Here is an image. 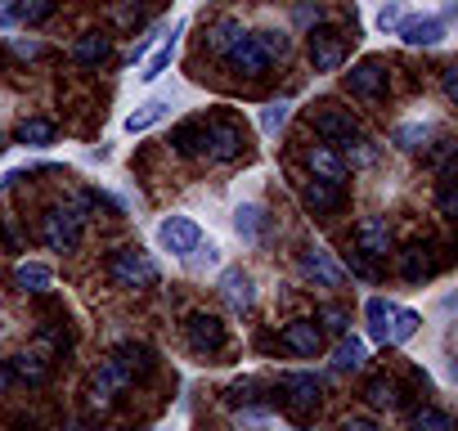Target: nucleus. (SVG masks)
Masks as SVG:
<instances>
[{
    "label": "nucleus",
    "instance_id": "obj_21",
    "mask_svg": "<svg viewBox=\"0 0 458 431\" xmlns=\"http://www.w3.org/2000/svg\"><path fill=\"white\" fill-rule=\"evenodd\" d=\"M180 37H184V23H171V37L157 46V55L144 63V72H140V81H157L166 68H171V59H175V50H180Z\"/></svg>",
    "mask_w": 458,
    "mask_h": 431
},
{
    "label": "nucleus",
    "instance_id": "obj_18",
    "mask_svg": "<svg viewBox=\"0 0 458 431\" xmlns=\"http://www.w3.org/2000/svg\"><path fill=\"white\" fill-rule=\"evenodd\" d=\"M108 55H113V41L104 32H81L72 41V63H81V68H99Z\"/></svg>",
    "mask_w": 458,
    "mask_h": 431
},
{
    "label": "nucleus",
    "instance_id": "obj_16",
    "mask_svg": "<svg viewBox=\"0 0 458 431\" xmlns=\"http://www.w3.org/2000/svg\"><path fill=\"white\" fill-rule=\"evenodd\" d=\"M284 346H288L293 355H319L324 333L315 328V319H293V324L284 328Z\"/></svg>",
    "mask_w": 458,
    "mask_h": 431
},
{
    "label": "nucleus",
    "instance_id": "obj_31",
    "mask_svg": "<svg viewBox=\"0 0 458 431\" xmlns=\"http://www.w3.org/2000/svg\"><path fill=\"white\" fill-rule=\"evenodd\" d=\"M288 117H293V104H284V99L266 104V108H261V117H257V122H261V135H270V139H275V135L288 126Z\"/></svg>",
    "mask_w": 458,
    "mask_h": 431
},
{
    "label": "nucleus",
    "instance_id": "obj_37",
    "mask_svg": "<svg viewBox=\"0 0 458 431\" xmlns=\"http://www.w3.org/2000/svg\"><path fill=\"white\" fill-rule=\"evenodd\" d=\"M436 207H440L445 221L458 211V198H454V175H449V171H440V184H436Z\"/></svg>",
    "mask_w": 458,
    "mask_h": 431
},
{
    "label": "nucleus",
    "instance_id": "obj_35",
    "mask_svg": "<svg viewBox=\"0 0 458 431\" xmlns=\"http://www.w3.org/2000/svg\"><path fill=\"white\" fill-rule=\"evenodd\" d=\"M252 37H257V46L266 50V59H270V63L288 55V37H284V32H275V28H266V32H252Z\"/></svg>",
    "mask_w": 458,
    "mask_h": 431
},
{
    "label": "nucleus",
    "instance_id": "obj_27",
    "mask_svg": "<svg viewBox=\"0 0 458 431\" xmlns=\"http://www.w3.org/2000/svg\"><path fill=\"white\" fill-rule=\"evenodd\" d=\"M239 37H248L239 19H220V23H211V32H207V46H211L216 55H225V50H229V46H234Z\"/></svg>",
    "mask_w": 458,
    "mask_h": 431
},
{
    "label": "nucleus",
    "instance_id": "obj_36",
    "mask_svg": "<svg viewBox=\"0 0 458 431\" xmlns=\"http://www.w3.org/2000/svg\"><path fill=\"white\" fill-rule=\"evenodd\" d=\"M364 400H369L373 409H391V404H395V386H391L386 377H373V382L364 386Z\"/></svg>",
    "mask_w": 458,
    "mask_h": 431
},
{
    "label": "nucleus",
    "instance_id": "obj_15",
    "mask_svg": "<svg viewBox=\"0 0 458 431\" xmlns=\"http://www.w3.org/2000/svg\"><path fill=\"white\" fill-rule=\"evenodd\" d=\"M306 162H310L315 180L346 184V157H337V148H333V144H310V148H306Z\"/></svg>",
    "mask_w": 458,
    "mask_h": 431
},
{
    "label": "nucleus",
    "instance_id": "obj_23",
    "mask_svg": "<svg viewBox=\"0 0 458 431\" xmlns=\"http://www.w3.org/2000/svg\"><path fill=\"white\" fill-rule=\"evenodd\" d=\"M171 144H175V153L198 157V153H207V126H202V122H180V126L171 131Z\"/></svg>",
    "mask_w": 458,
    "mask_h": 431
},
{
    "label": "nucleus",
    "instance_id": "obj_4",
    "mask_svg": "<svg viewBox=\"0 0 458 431\" xmlns=\"http://www.w3.org/2000/svg\"><path fill=\"white\" fill-rule=\"evenodd\" d=\"M310 63H315V72H337L346 63V37L337 28H315L310 32Z\"/></svg>",
    "mask_w": 458,
    "mask_h": 431
},
{
    "label": "nucleus",
    "instance_id": "obj_10",
    "mask_svg": "<svg viewBox=\"0 0 458 431\" xmlns=\"http://www.w3.org/2000/svg\"><path fill=\"white\" fill-rule=\"evenodd\" d=\"M315 131H319L328 144H337V148H346V144H355V139H360V131H355L351 113H342V108H333V104H324V108L315 113Z\"/></svg>",
    "mask_w": 458,
    "mask_h": 431
},
{
    "label": "nucleus",
    "instance_id": "obj_6",
    "mask_svg": "<svg viewBox=\"0 0 458 431\" xmlns=\"http://www.w3.org/2000/svg\"><path fill=\"white\" fill-rule=\"evenodd\" d=\"M157 243L171 252V257H189L198 243H202V230L189 221V216H166L157 225Z\"/></svg>",
    "mask_w": 458,
    "mask_h": 431
},
{
    "label": "nucleus",
    "instance_id": "obj_46",
    "mask_svg": "<svg viewBox=\"0 0 458 431\" xmlns=\"http://www.w3.org/2000/svg\"><path fill=\"white\" fill-rule=\"evenodd\" d=\"M10 386H14V368H10V364H0V395H5Z\"/></svg>",
    "mask_w": 458,
    "mask_h": 431
},
{
    "label": "nucleus",
    "instance_id": "obj_38",
    "mask_svg": "<svg viewBox=\"0 0 458 431\" xmlns=\"http://www.w3.org/2000/svg\"><path fill=\"white\" fill-rule=\"evenodd\" d=\"M413 333H418V315L395 306V319H391V342H409Z\"/></svg>",
    "mask_w": 458,
    "mask_h": 431
},
{
    "label": "nucleus",
    "instance_id": "obj_44",
    "mask_svg": "<svg viewBox=\"0 0 458 431\" xmlns=\"http://www.w3.org/2000/svg\"><path fill=\"white\" fill-rule=\"evenodd\" d=\"M10 50H14L19 59H37V55H41V46H37V41H10Z\"/></svg>",
    "mask_w": 458,
    "mask_h": 431
},
{
    "label": "nucleus",
    "instance_id": "obj_34",
    "mask_svg": "<svg viewBox=\"0 0 458 431\" xmlns=\"http://www.w3.org/2000/svg\"><path fill=\"white\" fill-rule=\"evenodd\" d=\"M50 14H55V0H19V19L28 28H41Z\"/></svg>",
    "mask_w": 458,
    "mask_h": 431
},
{
    "label": "nucleus",
    "instance_id": "obj_33",
    "mask_svg": "<svg viewBox=\"0 0 458 431\" xmlns=\"http://www.w3.org/2000/svg\"><path fill=\"white\" fill-rule=\"evenodd\" d=\"M413 431H454V418L445 409H436V404H422L413 413Z\"/></svg>",
    "mask_w": 458,
    "mask_h": 431
},
{
    "label": "nucleus",
    "instance_id": "obj_40",
    "mask_svg": "<svg viewBox=\"0 0 458 431\" xmlns=\"http://www.w3.org/2000/svg\"><path fill=\"white\" fill-rule=\"evenodd\" d=\"M184 261H189L193 270H207V266H216V261H220V248H216V243H207V248L198 243V248H193V252H189Z\"/></svg>",
    "mask_w": 458,
    "mask_h": 431
},
{
    "label": "nucleus",
    "instance_id": "obj_26",
    "mask_svg": "<svg viewBox=\"0 0 458 431\" xmlns=\"http://www.w3.org/2000/svg\"><path fill=\"white\" fill-rule=\"evenodd\" d=\"M427 139H431V126H427V122H400V126L391 131V144H395L400 153H418V148H427Z\"/></svg>",
    "mask_w": 458,
    "mask_h": 431
},
{
    "label": "nucleus",
    "instance_id": "obj_25",
    "mask_svg": "<svg viewBox=\"0 0 458 431\" xmlns=\"http://www.w3.org/2000/svg\"><path fill=\"white\" fill-rule=\"evenodd\" d=\"M364 359H369V346H364L360 337H346V333H342V342H337V351H333V368H337V373H355V368H364Z\"/></svg>",
    "mask_w": 458,
    "mask_h": 431
},
{
    "label": "nucleus",
    "instance_id": "obj_22",
    "mask_svg": "<svg viewBox=\"0 0 458 431\" xmlns=\"http://www.w3.org/2000/svg\"><path fill=\"white\" fill-rule=\"evenodd\" d=\"M436 252L431 248H409V252H400V275L409 279V283H422V279H431L436 275Z\"/></svg>",
    "mask_w": 458,
    "mask_h": 431
},
{
    "label": "nucleus",
    "instance_id": "obj_1",
    "mask_svg": "<svg viewBox=\"0 0 458 431\" xmlns=\"http://www.w3.org/2000/svg\"><path fill=\"white\" fill-rule=\"evenodd\" d=\"M108 275L122 288H148V283H157V261L148 252H140V248H122V252H113Z\"/></svg>",
    "mask_w": 458,
    "mask_h": 431
},
{
    "label": "nucleus",
    "instance_id": "obj_39",
    "mask_svg": "<svg viewBox=\"0 0 458 431\" xmlns=\"http://www.w3.org/2000/svg\"><path fill=\"white\" fill-rule=\"evenodd\" d=\"M400 23H404V0H386V5L377 10V28L382 32H395Z\"/></svg>",
    "mask_w": 458,
    "mask_h": 431
},
{
    "label": "nucleus",
    "instance_id": "obj_47",
    "mask_svg": "<svg viewBox=\"0 0 458 431\" xmlns=\"http://www.w3.org/2000/svg\"><path fill=\"white\" fill-rule=\"evenodd\" d=\"M10 19H14L10 14V0H0V28H10Z\"/></svg>",
    "mask_w": 458,
    "mask_h": 431
},
{
    "label": "nucleus",
    "instance_id": "obj_17",
    "mask_svg": "<svg viewBox=\"0 0 458 431\" xmlns=\"http://www.w3.org/2000/svg\"><path fill=\"white\" fill-rule=\"evenodd\" d=\"M220 297L229 301V310H252V301H257V292H252V279L243 275V270H225L220 275Z\"/></svg>",
    "mask_w": 458,
    "mask_h": 431
},
{
    "label": "nucleus",
    "instance_id": "obj_29",
    "mask_svg": "<svg viewBox=\"0 0 458 431\" xmlns=\"http://www.w3.org/2000/svg\"><path fill=\"white\" fill-rule=\"evenodd\" d=\"M10 368H14V377H23V382H37V386L50 377V359H41V355H28V351H23V355H14V359H10Z\"/></svg>",
    "mask_w": 458,
    "mask_h": 431
},
{
    "label": "nucleus",
    "instance_id": "obj_42",
    "mask_svg": "<svg viewBox=\"0 0 458 431\" xmlns=\"http://www.w3.org/2000/svg\"><path fill=\"white\" fill-rule=\"evenodd\" d=\"M319 319H324V328H328V333H346V315H342L337 306H324V310H319Z\"/></svg>",
    "mask_w": 458,
    "mask_h": 431
},
{
    "label": "nucleus",
    "instance_id": "obj_3",
    "mask_svg": "<svg viewBox=\"0 0 458 431\" xmlns=\"http://www.w3.org/2000/svg\"><path fill=\"white\" fill-rule=\"evenodd\" d=\"M279 391L288 395V409H293V418H301V422L319 409V382H315V373H284V377H279Z\"/></svg>",
    "mask_w": 458,
    "mask_h": 431
},
{
    "label": "nucleus",
    "instance_id": "obj_43",
    "mask_svg": "<svg viewBox=\"0 0 458 431\" xmlns=\"http://www.w3.org/2000/svg\"><path fill=\"white\" fill-rule=\"evenodd\" d=\"M337 431H382V427H377L373 418H346V422H342Z\"/></svg>",
    "mask_w": 458,
    "mask_h": 431
},
{
    "label": "nucleus",
    "instance_id": "obj_20",
    "mask_svg": "<svg viewBox=\"0 0 458 431\" xmlns=\"http://www.w3.org/2000/svg\"><path fill=\"white\" fill-rule=\"evenodd\" d=\"M234 230H239L243 243H261V234H266V211H261V202H239V207H234Z\"/></svg>",
    "mask_w": 458,
    "mask_h": 431
},
{
    "label": "nucleus",
    "instance_id": "obj_12",
    "mask_svg": "<svg viewBox=\"0 0 458 431\" xmlns=\"http://www.w3.org/2000/svg\"><path fill=\"white\" fill-rule=\"evenodd\" d=\"M355 252L382 261V257L391 252V230H386V221H377V216H364V221L355 225Z\"/></svg>",
    "mask_w": 458,
    "mask_h": 431
},
{
    "label": "nucleus",
    "instance_id": "obj_7",
    "mask_svg": "<svg viewBox=\"0 0 458 431\" xmlns=\"http://www.w3.org/2000/svg\"><path fill=\"white\" fill-rule=\"evenodd\" d=\"M395 37H400L404 46H413V50H431V46H440V41L449 37V28H445L440 14H422V19H404V23L395 28Z\"/></svg>",
    "mask_w": 458,
    "mask_h": 431
},
{
    "label": "nucleus",
    "instance_id": "obj_11",
    "mask_svg": "<svg viewBox=\"0 0 458 431\" xmlns=\"http://www.w3.org/2000/svg\"><path fill=\"white\" fill-rule=\"evenodd\" d=\"M184 333H189V346L193 351H220L225 346V324L216 319V315H207V310H193L189 315V324H184Z\"/></svg>",
    "mask_w": 458,
    "mask_h": 431
},
{
    "label": "nucleus",
    "instance_id": "obj_41",
    "mask_svg": "<svg viewBox=\"0 0 458 431\" xmlns=\"http://www.w3.org/2000/svg\"><path fill=\"white\" fill-rule=\"evenodd\" d=\"M342 270H346V275H355V279H373V266H369V257H360V252H346Z\"/></svg>",
    "mask_w": 458,
    "mask_h": 431
},
{
    "label": "nucleus",
    "instance_id": "obj_28",
    "mask_svg": "<svg viewBox=\"0 0 458 431\" xmlns=\"http://www.w3.org/2000/svg\"><path fill=\"white\" fill-rule=\"evenodd\" d=\"M55 139V122H46V117H28V122H19V144H28V148H46Z\"/></svg>",
    "mask_w": 458,
    "mask_h": 431
},
{
    "label": "nucleus",
    "instance_id": "obj_14",
    "mask_svg": "<svg viewBox=\"0 0 458 431\" xmlns=\"http://www.w3.org/2000/svg\"><path fill=\"white\" fill-rule=\"evenodd\" d=\"M301 275H310L319 288H342V279H346V270H342L324 248H306V252H301Z\"/></svg>",
    "mask_w": 458,
    "mask_h": 431
},
{
    "label": "nucleus",
    "instance_id": "obj_45",
    "mask_svg": "<svg viewBox=\"0 0 458 431\" xmlns=\"http://www.w3.org/2000/svg\"><path fill=\"white\" fill-rule=\"evenodd\" d=\"M440 90H445V99H454V95H458V77H454V68H445V77H440Z\"/></svg>",
    "mask_w": 458,
    "mask_h": 431
},
{
    "label": "nucleus",
    "instance_id": "obj_30",
    "mask_svg": "<svg viewBox=\"0 0 458 431\" xmlns=\"http://www.w3.org/2000/svg\"><path fill=\"white\" fill-rule=\"evenodd\" d=\"M166 108H171L166 99H148V104H144L140 113H131V117H126V131H131V135H140V131H148L153 122H162V117H166Z\"/></svg>",
    "mask_w": 458,
    "mask_h": 431
},
{
    "label": "nucleus",
    "instance_id": "obj_9",
    "mask_svg": "<svg viewBox=\"0 0 458 431\" xmlns=\"http://www.w3.org/2000/svg\"><path fill=\"white\" fill-rule=\"evenodd\" d=\"M225 63L234 68L239 77H261V72L270 68V59H266V50L257 46V37H239L234 46L225 50Z\"/></svg>",
    "mask_w": 458,
    "mask_h": 431
},
{
    "label": "nucleus",
    "instance_id": "obj_13",
    "mask_svg": "<svg viewBox=\"0 0 458 431\" xmlns=\"http://www.w3.org/2000/svg\"><path fill=\"white\" fill-rule=\"evenodd\" d=\"M301 202H306V211L328 216V211H342L346 193H342V184H328V180H301Z\"/></svg>",
    "mask_w": 458,
    "mask_h": 431
},
{
    "label": "nucleus",
    "instance_id": "obj_24",
    "mask_svg": "<svg viewBox=\"0 0 458 431\" xmlns=\"http://www.w3.org/2000/svg\"><path fill=\"white\" fill-rule=\"evenodd\" d=\"M14 283H19L23 292H50V288H55V270L41 266V261H23V266L14 270Z\"/></svg>",
    "mask_w": 458,
    "mask_h": 431
},
{
    "label": "nucleus",
    "instance_id": "obj_8",
    "mask_svg": "<svg viewBox=\"0 0 458 431\" xmlns=\"http://www.w3.org/2000/svg\"><path fill=\"white\" fill-rule=\"evenodd\" d=\"M346 90L360 95V99H377L386 90V63L382 59H360L351 72H346Z\"/></svg>",
    "mask_w": 458,
    "mask_h": 431
},
{
    "label": "nucleus",
    "instance_id": "obj_5",
    "mask_svg": "<svg viewBox=\"0 0 458 431\" xmlns=\"http://www.w3.org/2000/svg\"><path fill=\"white\" fill-rule=\"evenodd\" d=\"M207 126V157L211 162H234L243 153V131L234 122H225V117H211L202 122Z\"/></svg>",
    "mask_w": 458,
    "mask_h": 431
},
{
    "label": "nucleus",
    "instance_id": "obj_19",
    "mask_svg": "<svg viewBox=\"0 0 458 431\" xmlns=\"http://www.w3.org/2000/svg\"><path fill=\"white\" fill-rule=\"evenodd\" d=\"M364 319H369V337H373L377 346H386V342H391L395 306H391V301H382V297H369V301H364Z\"/></svg>",
    "mask_w": 458,
    "mask_h": 431
},
{
    "label": "nucleus",
    "instance_id": "obj_2",
    "mask_svg": "<svg viewBox=\"0 0 458 431\" xmlns=\"http://www.w3.org/2000/svg\"><path fill=\"white\" fill-rule=\"evenodd\" d=\"M41 230H46V243H50L55 252H72V248L81 243V211H72V207H50V211L41 216Z\"/></svg>",
    "mask_w": 458,
    "mask_h": 431
},
{
    "label": "nucleus",
    "instance_id": "obj_32",
    "mask_svg": "<svg viewBox=\"0 0 458 431\" xmlns=\"http://www.w3.org/2000/svg\"><path fill=\"white\" fill-rule=\"evenodd\" d=\"M113 359H117V364H122L131 377L153 368V359H148V346H117V351H113Z\"/></svg>",
    "mask_w": 458,
    "mask_h": 431
}]
</instances>
